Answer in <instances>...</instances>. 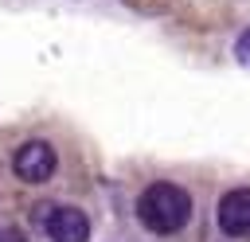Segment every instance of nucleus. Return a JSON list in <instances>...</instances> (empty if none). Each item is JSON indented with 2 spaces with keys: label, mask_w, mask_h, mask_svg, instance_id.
Instances as JSON below:
<instances>
[{
  "label": "nucleus",
  "mask_w": 250,
  "mask_h": 242,
  "mask_svg": "<svg viewBox=\"0 0 250 242\" xmlns=\"http://www.w3.org/2000/svg\"><path fill=\"white\" fill-rule=\"evenodd\" d=\"M35 215L55 242H86L90 238V219L78 207H39Z\"/></svg>",
  "instance_id": "nucleus-2"
},
{
  "label": "nucleus",
  "mask_w": 250,
  "mask_h": 242,
  "mask_svg": "<svg viewBox=\"0 0 250 242\" xmlns=\"http://www.w3.org/2000/svg\"><path fill=\"white\" fill-rule=\"evenodd\" d=\"M12 168H16V176H20L23 183H43V180L55 172V148H51L47 141H27V144L16 148Z\"/></svg>",
  "instance_id": "nucleus-3"
},
{
  "label": "nucleus",
  "mask_w": 250,
  "mask_h": 242,
  "mask_svg": "<svg viewBox=\"0 0 250 242\" xmlns=\"http://www.w3.org/2000/svg\"><path fill=\"white\" fill-rule=\"evenodd\" d=\"M219 226L227 238H250V191H227L219 199Z\"/></svg>",
  "instance_id": "nucleus-4"
},
{
  "label": "nucleus",
  "mask_w": 250,
  "mask_h": 242,
  "mask_svg": "<svg viewBox=\"0 0 250 242\" xmlns=\"http://www.w3.org/2000/svg\"><path fill=\"white\" fill-rule=\"evenodd\" d=\"M234 55H238V62H246V66H250V31H246V35L238 39V47H234Z\"/></svg>",
  "instance_id": "nucleus-5"
},
{
  "label": "nucleus",
  "mask_w": 250,
  "mask_h": 242,
  "mask_svg": "<svg viewBox=\"0 0 250 242\" xmlns=\"http://www.w3.org/2000/svg\"><path fill=\"white\" fill-rule=\"evenodd\" d=\"M0 242H27V238H23L16 226H0Z\"/></svg>",
  "instance_id": "nucleus-6"
},
{
  "label": "nucleus",
  "mask_w": 250,
  "mask_h": 242,
  "mask_svg": "<svg viewBox=\"0 0 250 242\" xmlns=\"http://www.w3.org/2000/svg\"><path fill=\"white\" fill-rule=\"evenodd\" d=\"M191 215V199L180 183H148L141 195V222L156 234H176Z\"/></svg>",
  "instance_id": "nucleus-1"
}]
</instances>
